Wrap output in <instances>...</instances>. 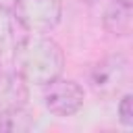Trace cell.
Masks as SVG:
<instances>
[{"label":"cell","instance_id":"cell-1","mask_svg":"<svg viewBox=\"0 0 133 133\" xmlns=\"http://www.w3.org/2000/svg\"><path fill=\"white\" fill-rule=\"evenodd\" d=\"M12 64L15 73L29 85H46L52 79L62 75L64 69V54L60 46L44 35V33H29L19 39L12 48Z\"/></svg>","mask_w":133,"mask_h":133},{"label":"cell","instance_id":"cell-2","mask_svg":"<svg viewBox=\"0 0 133 133\" xmlns=\"http://www.w3.org/2000/svg\"><path fill=\"white\" fill-rule=\"evenodd\" d=\"M12 10L27 33H48L62 17L60 0H15Z\"/></svg>","mask_w":133,"mask_h":133},{"label":"cell","instance_id":"cell-3","mask_svg":"<svg viewBox=\"0 0 133 133\" xmlns=\"http://www.w3.org/2000/svg\"><path fill=\"white\" fill-rule=\"evenodd\" d=\"M127 73H129L127 58L123 54H110L94 64L89 73V85L100 98H114L123 89Z\"/></svg>","mask_w":133,"mask_h":133},{"label":"cell","instance_id":"cell-4","mask_svg":"<svg viewBox=\"0 0 133 133\" xmlns=\"http://www.w3.org/2000/svg\"><path fill=\"white\" fill-rule=\"evenodd\" d=\"M85 100L83 87L73 79L56 77L44 85V104L56 116H73L81 110Z\"/></svg>","mask_w":133,"mask_h":133},{"label":"cell","instance_id":"cell-5","mask_svg":"<svg viewBox=\"0 0 133 133\" xmlns=\"http://www.w3.org/2000/svg\"><path fill=\"white\" fill-rule=\"evenodd\" d=\"M29 100V87L17 73L0 71V116L25 110Z\"/></svg>","mask_w":133,"mask_h":133},{"label":"cell","instance_id":"cell-6","mask_svg":"<svg viewBox=\"0 0 133 133\" xmlns=\"http://www.w3.org/2000/svg\"><path fill=\"white\" fill-rule=\"evenodd\" d=\"M27 31L19 23L15 10L10 6H2L0 4V54L12 52V48L19 44V39Z\"/></svg>","mask_w":133,"mask_h":133},{"label":"cell","instance_id":"cell-7","mask_svg":"<svg viewBox=\"0 0 133 133\" xmlns=\"http://www.w3.org/2000/svg\"><path fill=\"white\" fill-rule=\"evenodd\" d=\"M104 29L112 35H129L131 31V6L112 4L104 12Z\"/></svg>","mask_w":133,"mask_h":133},{"label":"cell","instance_id":"cell-8","mask_svg":"<svg viewBox=\"0 0 133 133\" xmlns=\"http://www.w3.org/2000/svg\"><path fill=\"white\" fill-rule=\"evenodd\" d=\"M118 121L125 127H133V98H131V94H125L118 102Z\"/></svg>","mask_w":133,"mask_h":133},{"label":"cell","instance_id":"cell-9","mask_svg":"<svg viewBox=\"0 0 133 133\" xmlns=\"http://www.w3.org/2000/svg\"><path fill=\"white\" fill-rule=\"evenodd\" d=\"M118 4H123V6H131L133 8V0H116Z\"/></svg>","mask_w":133,"mask_h":133},{"label":"cell","instance_id":"cell-10","mask_svg":"<svg viewBox=\"0 0 133 133\" xmlns=\"http://www.w3.org/2000/svg\"><path fill=\"white\" fill-rule=\"evenodd\" d=\"M12 2H15V0H0L2 6H10V8H12Z\"/></svg>","mask_w":133,"mask_h":133},{"label":"cell","instance_id":"cell-11","mask_svg":"<svg viewBox=\"0 0 133 133\" xmlns=\"http://www.w3.org/2000/svg\"><path fill=\"white\" fill-rule=\"evenodd\" d=\"M83 2H98V0H83Z\"/></svg>","mask_w":133,"mask_h":133},{"label":"cell","instance_id":"cell-12","mask_svg":"<svg viewBox=\"0 0 133 133\" xmlns=\"http://www.w3.org/2000/svg\"><path fill=\"white\" fill-rule=\"evenodd\" d=\"M0 131H2V121H0Z\"/></svg>","mask_w":133,"mask_h":133}]
</instances>
